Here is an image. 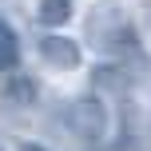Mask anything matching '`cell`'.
I'll return each instance as SVG.
<instances>
[{"mask_svg": "<svg viewBox=\"0 0 151 151\" xmlns=\"http://www.w3.org/2000/svg\"><path fill=\"white\" fill-rule=\"evenodd\" d=\"M40 56H44V64L56 68V72L80 68V44L68 40V36H56V32H48V36L40 40Z\"/></svg>", "mask_w": 151, "mask_h": 151, "instance_id": "1", "label": "cell"}, {"mask_svg": "<svg viewBox=\"0 0 151 151\" xmlns=\"http://www.w3.org/2000/svg\"><path fill=\"white\" fill-rule=\"evenodd\" d=\"M20 64V40H16V32H12V24L0 16V72H8V68H16Z\"/></svg>", "mask_w": 151, "mask_h": 151, "instance_id": "2", "label": "cell"}, {"mask_svg": "<svg viewBox=\"0 0 151 151\" xmlns=\"http://www.w3.org/2000/svg\"><path fill=\"white\" fill-rule=\"evenodd\" d=\"M72 16V0H40V24L44 28H60Z\"/></svg>", "mask_w": 151, "mask_h": 151, "instance_id": "3", "label": "cell"}, {"mask_svg": "<svg viewBox=\"0 0 151 151\" xmlns=\"http://www.w3.org/2000/svg\"><path fill=\"white\" fill-rule=\"evenodd\" d=\"M76 115H83V135H99L104 131V107L99 104L83 99V104H76Z\"/></svg>", "mask_w": 151, "mask_h": 151, "instance_id": "4", "label": "cell"}, {"mask_svg": "<svg viewBox=\"0 0 151 151\" xmlns=\"http://www.w3.org/2000/svg\"><path fill=\"white\" fill-rule=\"evenodd\" d=\"M16 151H48V147H40V143H20Z\"/></svg>", "mask_w": 151, "mask_h": 151, "instance_id": "5", "label": "cell"}]
</instances>
